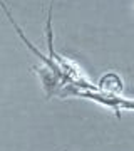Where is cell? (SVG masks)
I'll return each mask as SVG.
<instances>
[{"label": "cell", "mask_w": 134, "mask_h": 151, "mask_svg": "<svg viewBox=\"0 0 134 151\" xmlns=\"http://www.w3.org/2000/svg\"><path fill=\"white\" fill-rule=\"evenodd\" d=\"M79 96V97H86V99H91V101H96V103L106 106V108H111L116 113V116H121V111H134V99H128V97H121L119 94H109V92H102L99 91L97 87L94 89H74V91H69L65 89L64 92H60V96Z\"/></svg>", "instance_id": "6da1fadb"}, {"label": "cell", "mask_w": 134, "mask_h": 151, "mask_svg": "<svg viewBox=\"0 0 134 151\" xmlns=\"http://www.w3.org/2000/svg\"><path fill=\"white\" fill-rule=\"evenodd\" d=\"M35 72L39 74L40 81H42V87L45 91V96L47 99L54 96V94H59V89L64 86V79L60 77L59 74H55L52 69H49L47 65L45 67H32Z\"/></svg>", "instance_id": "7a4b0ae2"}, {"label": "cell", "mask_w": 134, "mask_h": 151, "mask_svg": "<svg viewBox=\"0 0 134 151\" xmlns=\"http://www.w3.org/2000/svg\"><path fill=\"white\" fill-rule=\"evenodd\" d=\"M99 91L109 92V94H119L123 91V79L114 72H109L99 81Z\"/></svg>", "instance_id": "3957f363"}]
</instances>
